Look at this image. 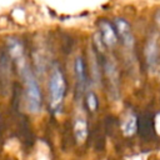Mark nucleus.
<instances>
[{
	"instance_id": "nucleus-1",
	"label": "nucleus",
	"mask_w": 160,
	"mask_h": 160,
	"mask_svg": "<svg viewBox=\"0 0 160 160\" xmlns=\"http://www.w3.org/2000/svg\"><path fill=\"white\" fill-rule=\"evenodd\" d=\"M19 69V72L22 78L24 81V88H25V98H26V105L28 110L32 114H36L41 110V104H42V98H41V91L39 82L31 71L25 56L15 61Z\"/></svg>"
},
{
	"instance_id": "nucleus-2",
	"label": "nucleus",
	"mask_w": 160,
	"mask_h": 160,
	"mask_svg": "<svg viewBox=\"0 0 160 160\" xmlns=\"http://www.w3.org/2000/svg\"><path fill=\"white\" fill-rule=\"evenodd\" d=\"M66 91V81L62 75V71L54 66L49 79V98H50V108L54 112H58L61 109L62 100Z\"/></svg>"
},
{
	"instance_id": "nucleus-3",
	"label": "nucleus",
	"mask_w": 160,
	"mask_h": 160,
	"mask_svg": "<svg viewBox=\"0 0 160 160\" xmlns=\"http://www.w3.org/2000/svg\"><path fill=\"white\" fill-rule=\"evenodd\" d=\"M159 52H160L159 51V40H158V36L154 35L152 38L149 39V41L146 42V46H145V60H146V64L150 70H152L158 66Z\"/></svg>"
},
{
	"instance_id": "nucleus-4",
	"label": "nucleus",
	"mask_w": 160,
	"mask_h": 160,
	"mask_svg": "<svg viewBox=\"0 0 160 160\" xmlns=\"http://www.w3.org/2000/svg\"><path fill=\"white\" fill-rule=\"evenodd\" d=\"M115 28H116V31H118L121 41L124 42V45L126 48H132V45H134V36H132V32H131L129 22L125 19H122V18H118L115 20Z\"/></svg>"
},
{
	"instance_id": "nucleus-5",
	"label": "nucleus",
	"mask_w": 160,
	"mask_h": 160,
	"mask_svg": "<svg viewBox=\"0 0 160 160\" xmlns=\"http://www.w3.org/2000/svg\"><path fill=\"white\" fill-rule=\"evenodd\" d=\"M99 30H100V38L104 41V44L109 48L115 46L118 42V35L114 28L108 22V21H100L99 24Z\"/></svg>"
},
{
	"instance_id": "nucleus-6",
	"label": "nucleus",
	"mask_w": 160,
	"mask_h": 160,
	"mask_svg": "<svg viewBox=\"0 0 160 160\" xmlns=\"http://www.w3.org/2000/svg\"><path fill=\"white\" fill-rule=\"evenodd\" d=\"M104 70H105V75L108 78V81L111 86V90L114 91V96H118V91H119V75H118V69L115 66V64L111 60H106L104 62Z\"/></svg>"
},
{
	"instance_id": "nucleus-7",
	"label": "nucleus",
	"mask_w": 160,
	"mask_h": 160,
	"mask_svg": "<svg viewBox=\"0 0 160 160\" xmlns=\"http://www.w3.org/2000/svg\"><path fill=\"white\" fill-rule=\"evenodd\" d=\"M74 70H75V78H76L78 86H79L80 91H82L86 85V68H85L84 59L81 56H76L75 64H74Z\"/></svg>"
},
{
	"instance_id": "nucleus-8",
	"label": "nucleus",
	"mask_w": 160,
	"mask_h": 160,
	"mask_svg": "<svg viewBox=\"0 0 160 160\" xmlns=\"http://www.w3.org/2000/svg\"><path fill=\"white\" fill-rule=\"evenodd\" d=\"M74 134H75V139L79 144L85 141V139L88 136V122H86V119L82 115H78L75 118Z\"/></svg>"
},
{
	"instance_id": "nucleus-9",
	"label": "nucleus",
	"mask_w": 160,
	"mask_h": 160,
	"mask_svg": "<svg viewBox=\"0 0 160 160\" xmlns=\"http://www.w3.org/2000/svg\"><path fill=\"white\" fill-rule=\"evenodd\" d=\"M138 129V119L136 115L132 112L126 114V116L121 121V130L125 136H132Z\"/></svg>"
},
{
	"instance_id": "nucleus-10",
	"label": "nucleus",
	"mask_w": 160,
	"mask_h": 160,
	"mask_svg": "<svg viewBox=\"0 0 160 160\" xmlns=\"http://www.w3.org/2000/svg\"><path fill=\"white\" fill-rule=\"evenodd\" d=\"M89 64H90V75H91V79L94 81V84L96 86H99L100 84V70H99V64H98V60H96V56H95V52L92 50L89 51Z\"/></svg>"
},
{
	"instance_id": "nucleus-11",
	"label": "nucleus",
	"mask_w": 160,
	"mask_h": 160,
	"mask_svg": "<svg viewBox=\"0 0 160 160\" xmlns=\"http://www.w3.org/2000/svg\"><path fill=\"white\" fill-rule=\"evenodd\" d=\"M86 105H88V109L90 111H95L98 109V98L95 96L94 92H88L86 94Z\"/></svg>"
}]
</instances>
